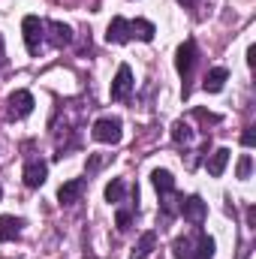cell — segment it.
Returning <instances> with one entry per match:
<instances>
[{
  "label": "cell",
  "mask_w": 256,
  "mask_h": 259,
  "mask_svg": "<svg viewBox=\"0 0 256 259\" xmlns=\"http://www.w3.org/2000/svg\"><path fill=\"white\" fill-rule=\"evenodd\" d=\"M106 39H109V42H115V46H124V42L130 39V21H127V18L115 15V18L109 21V33H106Z\"/></svg>",
  "instance_id": "8fae6325"
},
{
  "label": "cell",
  "mask_w": 256,
  "mask_h": 259,
  "mask_svg": "<svg viewBox=\"0 0 256 259\" xmlns=\"http://www.w3.org/2000/svg\"><path fill=\"white\" fill-rule=\"evenodd\" d=\"M247 64H250V66L256 64V46H250V49H247Z\"/></svg>",
  "instance_id": "cb8c5ba5"
},
{
  "label": "cell",
  "mask_w": 256,
  "mask_h": 259,
  "mask_svg": "<svg viewBox=\"0 0 256 259\" xmlns=\"http://www.w3.org/2000/svg\"><path fill=\"white\" fill-rule=\"evenodd\" d=\"M172 250H175L178 259H190L193 256V238H178V241L172 244Z\"/></svg>",
  "instance_id": "d6986e66"
},
{
  "label": "cell",
  "mask_w": 256,
  "mask_h": 259,
  "mask_svg": "<svg viewBox=\"0 0 256 259\" xmlns=\"http://www.w3.org/2000/svg\"><path fill=\"white\" fill-rule=\"evenodd\" d=\"M250 169H253V160H250V154H244L238 160V178H250Z\"/></svg>",
  "instance_id": "44dd1931"
},
{
  "label": "cell",
  "mask_w": 256,
  "mask_h": 259,
  "mask_svg": "<svg viewBox=\"0 0 256 259\" xmlns=\"http://www.w3.org/2000/svg\"><path fill=\"white\" fill-rule=\"evenodd\" d=\"M18 235H21V220L12 214H3L0 217V241H15Z\"/></svg>",
  "instance_id": "7c38bea8"
},
{
  "label": "cell",
  "mask_w": 256,
  "mask_h": 259,
  "mask_svg": "<svg viewBox=\"0 0 256 259\" xmlns=\"http://www.w3.org/2000/svg\"><path fill=\"white\" fill-rule=\"evenodd\" d=\"M46 175H49V166L42 160H27V166H24V184L27 187L46 184Z\"/></svg>",
  "instance_id": "ba28073f"
},
{
  "label": "cell",
  "mask_w": 256,
  "mask_h": 259,
  "mask_svg": "<svg viewBox=\"0 0 256 259\" xmlns=\"http://www.w3.org/2000/svg\"><path fill=\"white\" fill-rule=\"evenodd\" d=\"M226 163H229V148H217V151L208 157V175L220 178L223 169H226Z\"/></svg>",
  "instance_id": "2e32d148"
},
{
  "label": "cell",
  "mask_w": 256,
  "mask_h": 259,
  "mask_svg": "<svg viewBox=\"0 0 256 259\" xmlns=\"http://www.w3.org/2000/svg\"><path fill=\"white\" fill-rule=\"evenodd\" d=\"M124 193H127V184L121 178H112V184L106 187V202H124Z\"/></svg>",
  "instance_id": "ac0fdd59"
},
{
  "label": "cell",
  "mask_w": 256,
  "mask_h": 259,
  "mask_svg": "<svg viewBox=\"0 0 256 259\" xmlns=\"http://www.w3.org/2000/svg\"><path fill=\"white\" fill-rule=\"evenodd\" d=\"M0 196H3V187H0Z\"/></svg>",
  "instance_id": "4316f807"
},
{
  "label": "cell",
  "mask_w": 256,
  "mask_h": 259,
  "mask_svg": "<svg viewBox=\"0 0 256 259\" xmlns=\"http://www.w3.org/2000/svg\"><path fill=\"white\" fill-rule=\"evenodd\" d=\"M154 33H157V27H154L151 21H145V18L130 21V39L136 36V39H142V42H151V39H154Z\"/></svg>",
  "instance_id": "4fadbf2b"
},
{
  "label": "cell",
  "mask_w": 256,
  "mask_h": 259,
  "mask_svg": "<svg viewBox=\"0 0 256 259\" xmlns=\"http://www.w3.org/2000/svg\"><path fill=\"white\" fill-rule=\"evenodd\" d=\"M151 181H154V187H157V193L160 196L175 193V178H172V172H166V169H154V172H151Z\"/></svg>",
  "instance_id": "5bb4252c"
},
{
  "label": "cell",
  "mask_w": 256,
  "mask_h": 259,
  "mask_svg": "<svg viewBox=\"0 0 256 259\" xmlns=\"http://www.w3.org/2000/svg\"><path fill=\"white\" fill-rule=\"evenodd\" d=\"M21 30H24V46H27V52L36 55L39 46H42V39H46V21H39L36 15H27V18L21 21Z\"/></svg>",
  "instance_id": "6da1fadb"
},
{
  "label": "cell",
  "mask_w": 256,
  "mask_h": 259,
  "mask_svg": "<svg viewBox=\"0 0 256 259\" xmlns=\"http://www.w3.org/2000/svg\"><path fill=\"white\" fill-rule=\"evenodd\" d=\"M46 30H49L46 36H49V42H52L55 49H64V46L72 42V30H69V24H64V21H49Z\"/></svg>",
  "instance_id": "52a82bcc"
},
{
  "label": "cell",
  "mask_w": 256,
  "mask_h": 259,
  "mask_svg": "<svg viewBox=\"0 0 256 259\" xmlns=\"http://www.w3.org/2000/svg\"><path fill=\"white\" fill-rule=\"evenodd\" d=\"M94 139L103 145H118L121 142V121L118 118H100L94 124Z\"/></svg>",
  "instance_id": "3957f363"
},
{
  "label": "cell",
  "mask_w": 256,
  "mask_h": 259,
  "mask_svg": "<svg viewBox=\"0 0 256 259\" xmlns=\"http://www.w3.org/2000/svg\"><path fill=\"white\" fill-rule=\"evenodd\" d=\"M130 91H133V69L127 64H121L115 81H112V100H127Z\"/></svg>",
  "instance_id": "5b68a950"
},
{
  "label": "cell",
  "mask_w": 256,
  "mask_h": 259,
  "mask_svg": "<svg viewBox=\"0 0 256 259\" xmlns=\"http://www.w3.org/2000/svg\"><path fill=\"white\" fill-rule=\"evenodd\" d=\"M33 112V97H30V91H15L12 97H9V115L12 118H27Z\"/></svg>",
  "instance_id": "8992f818"
},
{
  "label": "cell",
  "mask_w": 256,
  "mask_h": 259,
  "mask_svg": "<svg viewBox=\"0 0 256 259\" xmlns=\"http://www.w3.org/2000/svg\"><path fill=\"white\" fill-rule=\"evenodd\" d=\"M193 66H196V46H193V39H187L184 46H178V55H175V69H178V75L187 81L193 75Z\"/></svg>",
  "instance_id": "277c9868"
},
{
  "label": "cell",
  "mask_w": 256,
  "mask_h": 259,
  "mask_svg": "<svg viewBox=\"0 0 256 259\" xmlns=\"http://www.w3.org/2000/svg\"><path fill=\"white\" fill-rule=\"evenodd\" d=\"M178 214H181L187 223H193V226H202V223H205V217H208V205H205L199 196H187V199H181Z\"/></svg>",
  "instance_id": "7a4b0ae2"
},
{
  "label": "cell",
  "mask_w": 256,
  "mask_h": 259,
  "mask_svg": "<svg viewBox=\"0 0 256 259\" xmlns=\"http://www.w3.org/2000/svg\"><path fill=\"white\" fill-rule=\"evenodd\" d=\"M84 190H88V181H84V178H72V181H66L64 187L58 190V199H61L64 205H72V202H78V199H81Z\"/></svg>",
  "instance_id": "9c48e42d"
},
{
  "label": "cell",
  "mask_w": 256,
  "mask_h": 259,
  "mask_svg": "<svg viewBox=\"0 0 256 259\" xmlns=\"http://www.w3.org/2000/svg\"><path fill=\"white\" fill-rule=\"evenodd\" d=\"M154 247H157V232L151 229V232H145V235L139 238V244L133 247V259H148L154 253Z\"/></svg>",
  "instance_id": "9a60e30c"
},
{
  "label": "cell",
  "mask_w": 256,
  "mask_h": 259,
  "mask_svg": "<svg viewBox=\"0 0 256 259\" xmlns=\"http://www.w3.org/2000/svg\"><path fill=\"white\" fill-rule=\"evenodd\" d=\"M0 55H3V36H0Z\"/></svg>",
  "instance_id": "484cf974"
},
{
  "label": "cell",
  "mask_w": 256,
  "mask_h": 259,
  "mask_svg": "<svg viewBox=\"0 0 256 259\" xmlns=\"http://www.w3.org/2000/svg\"><path fill=\"white\" fill-rule=\"evenodd\" d=\"M226 78H229V69H226V66H214V69H208V72H205L202 88H205L208 94H220V91H223V84H226Z\"/></svg>",
  "instance_id": "30bf717a"
},
{
  "label": "cell",
  "mask_w": 256,
  "mask_h": 259,
  "mask_svg": "<svg viewBox=\"0 0 256 259\" xmlns=\"http://www.w3.org/2000/svg\"><path fill=\"white\" fill-rule=\"evenodd\" d=\"M241 142H244V148H253V142H256V133H253V127H247L244 133H241Z\"/></svg>",
  "instance_id": "603a6c76"
},
{
  "label": "cell",
  "mask_w": 256,
  "mask_h": 259,
  "mask_svg": "<svg viewBox=\"0 0 256 259\" xmlns=\"http://www.w3.org/2000/svg\"><path fill=\"white\" fill-rule=\"evenodd\" d=\"M181 6H196V0H178Z\"/></svg>",
  "instance_id": "d4e9b609"
},
{
  "label": "cell",
  "mask_w": 256,
  "mask_h": 259,
  "mask_svg": "<svg viewBox=\"0 0 256 259\" xmlns=\"http://www.w3.org/2000/svg\"><path fill=\"white\" fill-rule=\"evenodd\" d=\"M130 223H133V214H130V211H118V229H121V232H127Z\"/></svg>",
  "instance_id": "7402d4cb"
},
{
  "label": "cell",
  "mask_w": 256,
  "mask_h": 259,
  "mask_svg": "<svg viewBox=\"0 0 256 259\" xmlns=\"http://www.w3.org/2000/svg\"><path fill=\"white\" fill-rule=\"evenodd\" d=\"M172 139H175L178 145H187V142L193 139V133H190V127H187L184 121H178V124L172 127Z\"/></svg>",
  "instance_id": "ffe728a7"
},
{
  "label": "cell",
  "mask_w": 256,
  "mask_h": 259,
  "mask_svg": "<svg viewBox=\"0 0 256 259\" xmlns=\"http://www.w3.org/2000/svg\"><path fill=\"white\" fill-rule=\"evenodd\" d=\"M190 259H214V238L199 232L196 235V247H193V256Z\"/></svg>",
  "instance_id": "e0dca14e"
}]
</instances>
